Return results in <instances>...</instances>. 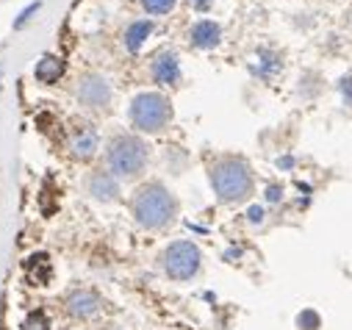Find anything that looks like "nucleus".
Returning a JSON list of instances; mask_svg holds the SVG:
<instances>
[{
    "label": "nucleus",
    "mask_w": 352,
    "mask_h": 330,
    "mask_svg": "<svg viewBox=\"0 0 352 330\" xmlns=\"http://www.w3.org/2000/svg\"><path fill=\"white\" fill-rule=\"evenodd\" d=\"M175 211H178V203L161 184H147L133 197V217L147 230H158L169 225L175 219Z\"/></svg>",
    "instance_id": "obj_1"
},
{
    "label": "nucleus",
    "mask_w": 352,
    "mask_h": 330,
    "mask_svg": "<svg viewBox=\"0 0 352 330\" xmlns=\"http://www.w3.org/2000/svg\"><path fill=\"white\" fill-rule=\"evenodd\" d=\"M211 184L222 203H239V200L250 197V192H252V173L244 161L225 158V161L214 164Z\"/></svg>",
    "instance_id": "obj_2"
},
{
    "label": "nucleus",
    "mask_w": 352,
    "mask_h": 330,
    "mask_svg": "<svg viewBox=\"0 0 352 330\" xmlns=\"http://www.w3.org/2000/svg\"><path fill=\"white\" fill-rule=\"evenodd\" d=\"M147 164V144L136 136H117L109 147V170L120 178H133Z\"/></svg>",
    "instance_id": "obj_3"
},
{
    "label": "nucleus",
    "mask_w": 352,
    "mask_h": 330,
    "mask_svg": "<svg viewBox=\"0 0 352 330\" xmlns=\"http://www.w3.org/2000/svg\"><path fill=\"white\" fill-rule=\"evenodd\" d=\"M131 120L139 131H147V133H155L161 131L169 120H172V106L164 95L158 92H142L139 98H133L131 103Z\"/></svg>",
    "instance_id": "obj_4"
},
{
    "label": "nucleus",
    "mask_w": 352,
    "mask_h": 330,
    "mask_svg": "<svg viewBox=\"0 0 352 330\" xmlns=\"http://www.w3.org/2000/svg\"><path fill=\"white\" fill-rule=\"evenodd\" d=\"M164 270L172 280H189L200 270V250L192 241H175L164 253Z\"/></svg>",
    "instance_id": "obj_5"
},
{
    "label": "nucleus",
    "mask_w": 352,
    "mask_h": 330,
    "mask_svg": "<svg viewBox=\"0 0 352 330\" xmlns=\"http://www.w3.org/2000/svg\"><path fill=\"white\" fill-rule=\"evenodd\" d=\"M78 98H80V103H86V106L100 109V106H106V103L111 100V89H109V84H106L100 75H89V78L80 80Z\"/></svg>",
    "instance_id": "obj_6"
},
{
    "label": "nucleus",
    "mask_w": 352,
    "mask_h": 330,
    "mask_svg": "<svg viewBox=\"0 0 352 330\" xmlns=\"http://www.w3.org/2000/svg\"><path fill=\"white\" fill-rule=\"evenodd\" d=\"M69 150L75 158H92L98 153V131L89 125H80L72 136H69Z\"/></svg>",
    "instance_id": "obj_7"
},
{
    "label": "nucleus",
    "mask_w": 352,
    "mask_h": 330,
    "mask_svg": "<svg viewBox=\"0 0 352 330\" xmlns=\"http://www.w3.org/2000/svg\"><path fill=\"white\" fill-rule=\"evenodd\" d=\"M89 192H92L95 200H103V203H111V200L120 197V186L109 173H95L89 178Z\"/></svg>",
    "instance_id": "obj_8"
},
{
    "label": "nucleus",
    "mask_w": 352,
    "mask_h": 330,
    "mask_svg": "<svg viewBox=\"0 0 352 330\" xmlns=\"http://www.w3.org/2000/svg\"><path fill=\"white\" fill-rule=\"evenodd\" d=\"M153 75H155L158 84H175V80L181 78V64H178V58H175L172 53H161V56L155 58V64H153Z\"/></svg>",
    "instance_id": "obj_9"
},
{
    "label": "nucleus",
    "mask_w": 352,
    "mask_h": 330,
    "mask_svg": "<svg viewBox=\"0 0 352 330\" xmlns=\"http://www.w3.org/2000/svg\"><path fill=\"white\" fill-rule=\"evenodd\" d=\"M67 308L72 316H92L100 308V300L92 292H72L67 300Z\"/></svg>",
    "instance_id": "obj_10"
},
{
    "label": "nucleus",
    "mask_w": 352,
    "mask_h": 330,
    "mask_svg": "<svg viewBox=\"0 0 352 330\" xmlns=\"http://www.w3.org/2000/svg\"><path fill=\"white\" fill-rule=\"evenodd\" d=\"M219 39H222V28L217 25V23H211V20H200L195 28H192V42L197 45V47H217L219 45Z\"/></svg>",
    "instance_id": "obj_11"
},
{
    "label": "nucleus",
    "mask_w": 352,
    "mask_h": 330,
    "mask_svg": "<svg viewBox=\"0 0 352 330\" xmlns=\"http://www.w3.org/2000/svg\"><path fill=\"white\" fill-rule=\"evenodd\" d=\"M34 75H36V80H42V84H56V80L64 75V58H58V56H42V61L34 69Z\"/></svg>",
    "instance_id": "obj_12"
},
{
    "label": "nucleus",
    "mask_w": 352,
    "mask_h": 330,
    "mask_svg": "<svg viewBox=\"0 0 352 330\" xmlns=\"http://www.w3.org/2000/svg\"><path fill=\"white\" fill-rule=\"evenodd\" d=\"M25 270H28V278H31L34 283H47L50 275H53V270H50V258H47L45 253L31 256V258L25 261Z\"/></svg>",
    "instance_id": "obj_13"
},
{
    "label": "nucleus",
    "mask_w": 352,
    "mask_h": 330,
    "mask_svg": "<svg viewBox=\"0 0 352 330\" xmlns=\"http://www.w3.org/2000/svg\"><path fill=\"white\" fill-rule=\"evenodd\" d=\"M150 34H153V23H147V20H139V23H133V25L125 31V47H128L131 53H139L142 42H144Z\"/></svg>",
    "instance_id": "obj_14"
},
{
    "label": "nucleus",
    "mask_w": 352,
    "mask_h": 330,
    "mask_svg": "<svg viewBox=\"0 0 352 330\" xmlns=\"http://www.w3.org/2000/svg\"><path fill=\"white\" fill-rule=\"evenodd\" d=\"M23 330H50V322H47V316L42 311H34V314L25 316Z\"/></svg>",
    "instance_id": "obj_15"
},
{
    "label": "nucleus",
    "mask_w": 352,
    "mask_h": 330,
    "mask_svg": "<svg viewBox=\"0 0 352 330\" xmlns=\"http://www.w3.org/2000/svg\"><path fill=\"white\" fill-rule=\"evenodd\" d=\"M142 6H144L150 14H166V12L175 6V0H142Z\"/></svg>",
    "instance_id": "obj_16"
},
{
    "label": "nucleus",
    "mask_w": 352,
    "mask_h": 330,
    "mask_svg": "<svg viewBox=\"0 0 352 330\" xmlns=\"http://www.w3.org/2000/svg\"><path fill=\"white\" fill-rule=\"evenodd\" d=\"M297 322L302 330H319V314H314V311H302L297 316Z\"/></svg>",
    "instance_id": "obj_17"
},
{
    "label": "nucleus",
    "mask_w": 352,
    "mask_h": 330,
    "mask_svg": "<svg viewBox=\"0 0 352 330\" xmlns=\"http://www.w3.org/2000/svg\"><path fill=\"white\" fill-rule=\"evenodd\" d=\"M39 9H42V3H39V0H36V3H31V6H28V9H25V12H23L17 20H14V28H23V25H25V23H28V20H31V17L39 12Z\"/></svg>",
    "instance_id": "obj_18"
},
{
    "label": "nucleus",
    "mask_w": 352,
    "mask_h": 330,
    "mask_svg": "<svg viewBox=\"0 0 352 330\" xmlns=\"http://www.w3.org/2000/svg\"><path fill=\"white\" fill-rule=\"evenodd\" d=\"M341 92H344L346 103H352V78H344V80H341Z\"/></svg>",
    "instance_id": "obj_19"
},
{
    "label": "nucleus",
    "mask_w": 352,
    "mask_h": 330,
    "mask_svg": "<svg viewBox=\"0 0 352 330\" xmlns=\"http://www.w3.org/2000/svg\"><path fill=\"white\" fill-rule=\"evenodd\" d=\"M267 197H270L272 203H278V200H280V186H270V189H267Z\"/></svg>",
    "instance_id": "obj_20"
},
{
    "label": "nucleus",
    "mask_w": 352,
    "mask_h": 330,
    "mask_svg": "<svg viewBox=\"0 0 352 330\" xmlns=\"http://www.w3.org/2000/svg\"><path fill=\"white\" fill-rule=\"evenodd\" d=\"M250 219H252V222H261V219H263V211H261L258 206H255V208H250Z\"/></svg>",
    "instance_id": "obj_21"
},
{
    "label": "nucleus",
    "mask_w": 352,
    "mask_h": 330,
    "mask_svg": "<svg viewBox=\"0 0 352 330\" xmlns=\"http://www.w3.org/2000/svg\"><path fill=\"white\" fill-rule=\"evenodd\" d=\"M192 3H195V6H200V9H206V6H208V0H192Z\"/></svg>",
    "instance_id": "obj_22"
}]
</instances>
